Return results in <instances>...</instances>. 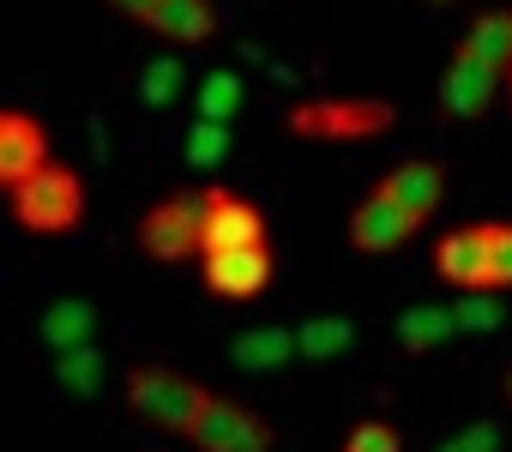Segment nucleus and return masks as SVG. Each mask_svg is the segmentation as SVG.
Masks as SVG:
<instances>
[{
  "label": "nucleus",
  "instance_id": "nucleus-4",
  "mask_svg": "<svg viewBox=\"0 0 512 452\" xmlns=\"http://www.w3.org/2000/svg\"><path fill=\"white\" fill-rule=\"evenodd\" d=\"M139 254L157 266H181L205 254V193H163L157 205H145L139 230H133Z\"/></svg>",
  "mask_w": 512,
  "mask_h": 452
},
{
  "label": "nucleus",
  "instance_id": "nucleus-7",
  "mask_svg": "<svg viewBox=\"0 0 512 452\" xmlns=\"http://www.w3.org/2000/svg\"><path fill=\"white\" fill-rule=\"evenodd\" d=\"M272 272H278L272 242H260V248H229V254H205L199 260V278H205V290L217 302H260L272 290Z\"/></svg>",
  "mask_w": 512,
  "mask_h": 452
},
{
  "label": "nucleus",
  "instance_id": "nucleus-19",
  "mask_svg": "<svg viewBox=\"0 0 512 452\" xmlns=\"http://www.w3.org/2000/svg\"><path fill=\"white\" fill-rule=\"evenodd\" d=\"M458 49H470V55H482V61H494V67H506V73H512V13H506V7L482 13V19L464 31V43H458Z\"/></svg>",
  "mask_w": 512,
  "mask_h": 452
},
{
  "label": "nucleus",
  "instance_id": "nucleus-27",
  "mask_svg": "<svg viewBox=\"0 0 512 452\" xmlns=\"http://www.w3.org/2000/svg\"><path fill=\"white\" fill-rule=\"evenodd\" d=\"M109 7H115V13H127V19H139V13L151 7V0H109Z\"/></svg>",
  "mask_w": 512,
  "mask_h": 452
},
{
  "label": "nucleus",
  "instance_id": "nucleus-24",
  "mask_svg": "<svg viewBox=\"0 0 512 452\" xmlns=\"http://www.w3.org/2000/svg\"><path fill=\"white\" fill-rule=\"evenodd\" d=\"M175 91H181V61H175V55H157V61L139 73V97H145L151 109H163V103H175Z\"/></svg>",
  "mask_w": 512,
  "mask_h": 452
},
{
  "label": "nucleus",
  "instance_id": "nucleus-1",
  "mask_svg": "<svg viewBox=\"0 0 512 452\" xmlns=\"http://www.w3.org/2000/svg\"><path fill=\"white\" fill-rule=\"evenodd\" d=\"M398 127V109L386 97H302L284 115V133L308 145H368Z\"/></svg>",
  "mask_w": 512,
  "mask_h": 452
},
{
  "label": "nucleus",
  "instance_id": "nucleus-16",
  "mask_svg": "<svg viewBox=\"0 0 512 452\" xmlns=\"http://www.w3.org/2000/svg\"><path fill=\"white\" fill-rule=\"evenodd\" d=\"M37 332H43L49 356H67V350H79V344H97V308L79 302V296H61V302L43 308Z\"/></svg>",
  "mask_w": 512,
  "mask_h": 452
},
{
  "label": "nucleus",
  "instance_id": "nucleus-15",
  "mask_svg": "<svg viewBox=\"0 0 512 452\" xmlns=\"http://www.w3.org/2000/svg\"><path fill=\"white\" fill-rule=\"evenodd\" d=\"M296 356H302L296 326H253V332H241V338L229 344V362H235L241 374H278V368H290Z\"/></svg>",
  "mask_w": 512,
  "mask_h": 452
},
{
  "label": "nucleus",
  "instance_id": "nucleus-9",
  "mask_svg": "<svg viewBox=\"0 0 512 452\" xmlns=\"http://www.w3.org/2000/svg\"><path fill=\"white\" fill-rule=\"evenodd\" d=\"M49 163H55L49 127L31 109H0V187H19Z\"/></svg>",
  "mask_w": 512,
  "mask_h": 452
},
{
  "label": "nucleus",
  "instance_id": "nucleus-12",
  "mask_svg": "<svg viewBox=\"0 0 512 452\" xmlns=\"http://www.w3.org/2000/svg\"><path fill=\"white\" fill-rule=\"evenodd\" d=\"M374 193L392 199V205H404V211H416V217H434L440 199H446V169L434 157H404V163H392L374 181Z\"/></svg>",
  "mask_w": 512,
  "mask_h": 452
},
{
  "label": "nucleus",
  "instance_id": "nucleus-5",
  "mask_svg": "<svg viewBox=\"0 0 512 452\" xmlns=\"http://www.w3.org/2000/svg\"><path fill=\"white\" fill-rule=\"evenodd\" d=\"M187 440H193V452H272V422L253 404L211 398L199 410V422L187 428Z\"/></svg>",
  "mask_w": 512,
  "mask_h": 452
},
{
  "label": "nucleus",
  "instance_id": "nucleus-30",
  "mask_svg": "<svg viewBox=\"0 0 512 452\" xmlns=\"http://www.w3.org/2000/svg\"><path fill=\"white\" fill-rule=\"evenodd\" d=\"M506 97H512V85H506Z\"/></svg>",
  "mask_w": 512,
  "mask_h": 452
},
{
  "label": "nucleus",
  "instance_id": "nucleus-10",
  "mask_svg": "<svg viewBox=\"0 0 512 452\" xmlns=\"http://www.w3.org/2000/svg\"><path fill=\"white\" fill-rule=\"evenodd\" d=\"M422 223H428V217H416V211H404V205L368 193V199L350 211V248H356V254H398L404 242L422 236Z\"/></svg>",
  "mask_w": 512,
  "mask_h": 452
},
{
  "label": "nucleus",
  "instance_id": "nucleus-29",
  "mask_svg": "<svg viewBox=\"0 0 512 452\" xmlns=\"http://www.w3.org/2000/svg\"><path fill=\"white\" fill-rule=\"evenodd\" d=\"M428 7H446V0H428Z\"/></svg>",
  "mask_w": 512,
  "mask_h": 452
},
{
  "label": "nucleus",
  "instance_id": "nucleus-26",
  "mask_svg": "<svg viewBox=\"0 0 512 452\" xmlns=\"http://www.w3.org/2000/svg\"><path fill=\"white\" fill-rule=\"evenodd\" d=\"M344 452H404V434L392 428V422H356L350 434H344Z\"/></svg>",
  "mask_w": 512,
  "mask_h": 452
},
{
  "label": "nucleus",
  "instance_id": "nucleus-14",
  "mask_svg": "<svg viewBox=\"0 0 512 452\" xmlns=\"http://www.w3.org/2000/svg\"><path fill=\"white\" fill-rule=\"evenodd\" d=\"M392 338H398V350H404V356L446 350L452 338H464V326H458V302H410V308L398 314Z\"/></svg>",
  "mask_w": 512,
  "mask_h": 452
},
{
  "label": "nucleus",
  "instance_id": "nucleus-25",
  "mask_svg": "<svg viewBox=\"0 0 512 452\" xmlns=\"http://www.w3.org/2000/svg\"><path fill=\"white\" fill-rule=\"evenodd\" d=\"M500 446H506V428L482 416V422H464L458 434H446L434 452H500Z\"/></svg>",
  "mask_w": 512,
  "mask_h": 452
},
{
  "label": "nucleus",
  "instance_id": "nucleus-17",
  "mask_svg": "<svg viewBox=\"0 0 512 452\" xmlns=\"http://www.w3.org/2000/svg\"><path fill=\"white\" fill-rule=\"evenodd\" d=\"M296 338H302V362H332L356 344V320L350 314H308L296 326Z\"/></svg>",
  "mask_w": 512,
  "mask_h": 452
},
{
  "label": "nucleus",
  "instance_id": "nucleus-3",
  "mask_svg": "<svg viewBox=\"0 0 512 452\" xmlns=\"http://www.w3.org/2000/svg\"><path fill=\"white\" fill-rule=\"evenodd\" d=\"M121 398H127L133 416H145V422H157V428H169V434L187 440V428L199 422V410H205L217 392H211L205 380L181 374V368H133L127 386H121Z\"/></svg>",
  "mask_w": 512,
  "mask_h": 452
},
{
  "label": "nucleus",
  "instance_id": "nucleus-11",
  "mask_svg": "<svg viewBox=\"0 0 512 452\" xmlns=\"http://www.w3.org/2000/svg\"><path fill=\"white\" fill-rule=\"evenodd\" d=\"M488 272V223H458L434 242V278L446 290H482Z\"/></svg>",
  "mask_w": 512,
  "mask_h": 452
},
{
  "label": "nucleus",
  "instance_id": "nucleus-23",
  "mask_svg": "<svg viewBox=\"0 0 512 452\" xmlns=\"http://www.w3.org/2000/svg\"><path fill=\"white\" fill-rule=\"evenodd\" d=\"M482 290H512V223H488V272Z\"/></svg>",
  "mask_w": 512,
  "mask_h": 452
},
{
  "label": "nucleus",
  "instance_id": "nucleus-2",
  "mask_svg": "<svg viewBox=\"0 0 512 452\" xmlns=\"http://www.w3.org/2000/svg\"><path fill=\"white\" fill-rule=\"evenodd\" d=\"M7 205H13V223L31 236H73L85 223V181H79V169L49 163L31 181L7 187Z\"/></svg>",
  "mask_w": 512,
  "mask_h": 452
},
{
  "label": "nucleus",
  "instance_id": "nucleus-13",
  "mask_svg": "<svg viewBox=\"0 0 512 452\" xmlns=\"http://www.w3.org/2000/svg\"><path fill=\"white\" fill-rule=\"evenodd\" d=\"M133 25H145V31L163 37V43L199 49V43L217 37V7H211V0H151V7H145Z\"/></svg>",
  "mask_w": 512,
  "mask_h": 452
},
{
  "label": "nucleus",
  "instance_id": "nucleus-20",
  "mask_svg": "<svg viewBox=\"0 0 512 452\" xmlns=\"http://www.w3.org/2000/svg\"><path fill=\"white\" fill-rule=\"evenodd\" d=\"M55 380L73 392V398H91L103 380H109V356L97 350V344H79V350H67V356H55Z\"/></svg>",
  "mask_w": 512,
  "mask_h": 452
},
{
  "label": "nucleus",
  "instance_id": "nucleus-21",
  "mask_svg": "<svg viewBox=\"0 0 512 452\" xmlns=\"http://www.w3.org/2000/svg\"><path fill=\"white\" fill-rule=\"evenodd\" d=\"M187 163L193 169H217L223 157H229V121H205V115H193V127H187Z\"/></svg>",
  "mask_w": 512,
  "mask_h": 452
},
{
  "label": "nucleus",
  "instance_id": "nucleus-22",
  "mask_svg": "<svg viewBox=\"0 0 512 452\" xmlns=\"http://www.w3.org/2000/svg\"><path fill=\"white\" fill-rule=\"evenodd\" d=\"M452 302H458V326H464V332H500V326H506L500 290H458Z\"/></svg>",
  "mask_w": 512,
  "mask_h": 452
},
{
  "label": "nucleus",
  "instance_id": "nucleus-28",
  "mask_svg": "<svg viewBox=\"0 0 512 452\" xmlns=\"http://www.w3.org/2000/svg\"><path fill=\"white\" fill-rule=\"evenodd\" d=\"M506 404H512V374H506Z\"/></svg>",
  "mask_w": 512,
  "mask_h": 452
},
{
  "label": "nucleus",
  "instance_id": "nucleus-6",
  "mask_svg": "<svg viewBox=\"0 0 512 452\" xmlns=\"http://www.w3.org/2000/svg\"><path fill=\"white\" fill-rule=\"evenodd\" d=\"M512 85V73L506 67H494V61H482V55H470V49H458L452 61H446V73H440V109L446 115H458V121H476V115H488L494 109V97Z\"/></svg>",
  "mask_w": 512,
  "mask_h": 452
},
{
  "label": "nucleus",
  "instance_id": "nucleus-8",
  "mask_svg": "<svg viewBox=\"0 0 512 452\" xmlns=\"http://www.w3.org/2000/svg\"><path fill=\"white\" fill-rule=\"evenodd\" d=\"M260 242H266V211L247 193H235V187H205V254L260 248Z\"/></svg>",
  "mask_w": 512,
  "mask_h": 452
},
{
  "label": "nucleus",
  "instance_id": "nucleus-18",
  "mask_svg": "<svg viewBox=\"0 0 512 452\" xmlns=\"http://www.w3.org/2000/svg\"><path fill=\"white\" fill-rule=\"evenodd\" d=\"M241 103H247V85H241V73H229V67L205 73V79H199V91H193V109H199L205 121H235V115H241Z\"/></svg>",
  "mask_w": 512,
  "mask_h": 452
}]
</instances>
